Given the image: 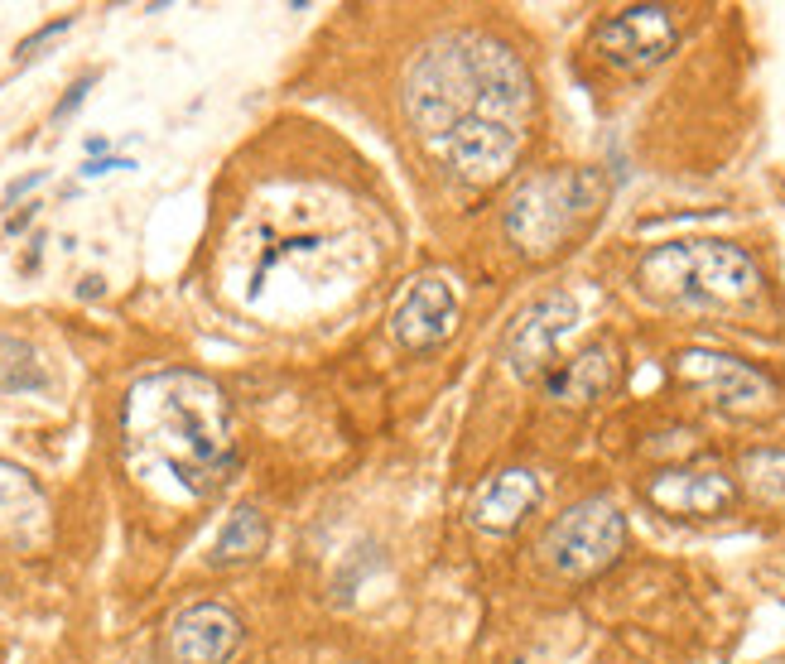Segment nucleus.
<instances>
[{
  "instance_id": "nucleus-1",
  "label": "nucleus",
  "mask_w": 785,
  "mask_h": 664,
  "mask_svg": "<svg viewBox=\"0 0 785 664\" xmlns=\"http://www.w3.org/2000/svg\"><path fill=\"white\" fill-rule=\"evenodd\" d=\"M126 443L135 457L174 476L183 496H212L232 476L227 395L198 371H155L126 395Z\"/></svg>"
},
{
  "instance_id": "nucleus-2",
  "label": "nucleus",
  "mask_w": 785,
  "mask_h": 664,
  "mask_svg": "<svg viewBox=\"0 0 785 664\" xmlns=\"http://www.w3.org/2000/svg\"><path fill=\"white\" fill-rule=\"evenodd\" d=\"M646 294L679 309H732L761 294V265L738 241L718 236H679V241L651 246L636 265Z\"/></svg>"
},
{
  "instance_id": "nucleus-3",
  "label": "nucleus",
  "mask_w": 785,
  "mask_h": 664,
  "mask_svg": "<svg viewBox=\"0 0 785 664\" xmlns=\"http://www.w3.org/2000/svg\"><path fill=\"white\" fill-rule=\"evenodd\" d=\"M607 183L597 169H544L531 174L506 202V241L525 255H554L584 221L603 208Z\"/></svg>"
},
{
  "instance_id": "nucleus-4",
  "label": "nucleus",
  "mask_w": 785,
  "mask_h": 664,
  "mask_svg": "<svg viewBox=\"0 0 785 664\" xmlns=\"http://www.w3.org/2000/svg\"><path fill=\"white\" fill-rule=\"evenodd\" d=\"M626 549V516L607 496H588L569 506L540 535V558L564 577H593L612 568Z\"/></svg>"
},
{
  "instance_id": "nucleus-5",
  "label": "nucleus",
  "mask_w": 785,
  "mask_h": 664,
  "mask_svg": "<svg viewBox=\"0 0 785 664\" xmlns=\"http://www.w3.org/2000/svg\"><path fill=\"white\" fill-rule=\"evenodd\" d=\"M468 58H472V82L477 97H482V116L487 121H501L516 130L535 107V82L525 73V63L516 48H506L497 39H482V34H468Z\"/></svg>"
},
{
  "instance_id": "nucleus-6",
  "label": "nucleus",
  "mask_w": 785,
  "mask_h": 664,
  "mask_svg": "<svg viewBox=\"0 0 785 664\" xmlns=\"http://www.w3.org/2000/svg\"><path fill=\"white\" fill-rule=\"evenodd\" d=\"M578 322V299L554 289V294H540L531 309H525L506 332V366L511 376L521 381H540L554 371V347L559 337Z\"/></svg>"
},
{
  "instance_id": "nucleus-7",
  "label": "nucleus",
  "mask_w": 785,
  "mask_h": 664,
  "mask_svg": "<svg viewBox=\"0 0 785 664\" xmlns=\"http://www.w3.org/2000/svg\"><path fill=\"white\" fill-rule=\"evenodd\" d=\"M675 371L685 376L689 385L708 390L713 400L723 404V410H766V404L776 400V381L757 371L752 362H742V356L732 352H713V347H689L675 356Z\"/></svg>"
},
{
  "instance_id": "nucleus-8",
  "label": "nucleus",
  "mask_w": 785,
  "mask_h": 664,
  "mask_svg": "<svg viewBox=\"0 0 785 664\" xmlns=\"http://www.w3.org/2000/svg\"><path fill=\"white\" fill-rule=\"evenodd\" d=\"M679 44V20L670 5H626L597 25V54L612 67H651Z\"/></svg>"
},
{
  "instance_id": "nucleus-9",
  "label": "nucleus",
  "mask_w": 785,
  "mask_h": 664,
  "mask_svg": "<svg viewBox=\"0 0 785 664\" xmlns=\"http://www.w3.org/2000/svg\"><path fill=\"white\" fill-rule=\"evenodd\" d=\"M434 149L468 183H497L521 155V130H511L501 121H487V116H468V121H458Z\"/></svg>"
},
{
  "instance_id": "nucleus-10",
  "label": "nucleus",
  "mask_w": 785,
  "mask_h": 664,
  "mask_svg": "<svg viewBox=\"0 0 785 664\" xmlns=\"http://www.w3.org/2000/svg\"><path fill=\"white\" fill-rule=\"evenodd\" d=\"M242 617L222 602H193L169 626V655L174 664H227L242 650Z\"/></svg>"
},
{
  "instance_id": "nucleus-11",
  "label": "nucleus",
  "mask_w": 785,
  "mask_h": 664,
  "mask_svg": "<svg viewBox=\"0 0 785 664\" xmlns=\"http://www.w3.org/2000/svg\"><path fill=\"white\" fill-rule=\"evenodd\" d=\"M646 501L670 516H718L738 501V486L718 467H670L646 482Z\"/></svg>"
},
{
  "instance_id": "nucleus-12",
  "label": "nucleus",
  "mask_w": 785,
  "mask_h": 664,
  "mask_svg": "<svg viewBox=\"0 0 785 664\" xmlns=\"http://www.w3.org/2000/svg\"><path fill=\"white\" fill-rule=\"evenodd\" d=\"M458 328V289L443 275H424L409 284V294L396 309V337L405 347H439Z\"/></svg>"
},
{
  "instance_id": "nucleus-13",
  "label": "nucleus",
  "mask_w": 785,
  "mask_h": 664,
  "mask_svg": "<svg viewBox=\"0 0 785 664\" xmlns=\"http://www.w3.org/2000/svg\"><path fill=\"white\" fill-rule=\"evenodd\" d=\"M535 506H540V476L531 467H511L482 486V496L472 506V520H477V530H487V535H506V530H516Z\"/></svg>"
},
{
  "instance_id": "nucleus-14",
  "label": "nucleus",
  "mask_w": 785,
  "mask_h": 664,
  "mask_svg": "<svg viewBox=\"0 0 785 664\" xmlns=\"http://www.w3.org/2000/svg\"><path fill=\"white\" fill-rule=\"evenodd\" d=\"M607 390H617V347L612 342H593L573 356V362L554 366L544 376V395L550 400H564V404H588V400H603Z\"/></svg>"
},
{
  "instance_id": "nucleus-15",
  "label": "nucleus",
  "mask_w": 785,
  "mask_h": 664,
  "mask_svg": "<svg viewBox=\"0 0 785 664\" xmlns=\"http://www.w3.org/2000/svg\"><path fill=\"white\" fill-rule=\"evenodd\" d=\"M44 491L39 482L15 467V463H0V535H29L44 525Z\"/></svg>"
},
{
  "instance_id": "nucleus-16",
  "label": "nucleus",
  "mask_w": 785,
  "mask_h": 664,
  "mask_svg": "<svg viewBox=\"0 0 785 664\" xmlns=\"http://www.w3.org/2000/svg\"><path fill=\"white\" fill-rule=\"evenodd\" d=\"M265 544H270V520L255 506H236L232 516H227V525L217 530V539H212V564L227 568V564L261 558Z\"/></svg>"
},
{
  "instance_id": "nucleus-17",
  "label": "nucleus",
  "mask_w": 785,
  "mask_h": 664,
  "mask_svg": "<svg viewBox=\"0 0 785 664\" xmlns=\"http://www.w3.org/2000/svg\"><path fill=\"white\" fill-rule=\"evenodd\" d=\"M48 385L54 376H48L39 347L15 332H0V395H39Z\"/></svg>"
},
{
  "instance_id": "nucleus-18",
  "label": "nucleus",
  "mask_w": 785,
  "mask_h": 664,
  "mask_svg": "<svg viewBox=\"0 0 785 664\" xmlns=\"http://www.w3.org/2000/svg\"><path fill=\"white\" fill-rule=\"evenodd\" d=\"M738 476L761 506H785V448H771V443L747 448L738 457Z\"/></svg>"
},
{
  "instance_id": "nucleus-19",
  "label": "nucleus",
  "mask_w": 785,
  "mask_h": 664,
  "mask_svg": "<svg viewBox=\"0 0 785 664\" xmlns=\"http://www.w3.org/2000/svg\"><path fill=\"white\" fill-rule=\"evenodd\" d=\"M67 29H73V15H58V20H48V25H39V29L29 34V39H20V48H15V63H34V58H39L44 48L54 44L58 34H67Z\"/></svg>"
},
{
  "instance_id": "nucleus-20",
  "label": "nucleus",
  "mask_w": 785,
  "mask_h": 664,
  "mask_svg": "<svg viewBox=\"0 0 785 664\" xmlns=\"http://www.w3.org/2000/svg\"><path fill=\"white\" fill-rule=\"evenodd\" d=\"M92 82H97V73H82V77L73 82V87L63 92V101H58V107H54V121H58V126H63V121H67V116H73L77 107H82V101H88V92H92Z\"/></svg>"
},
{
  "instance_id": "nucleus-21",
  "label": "nucleus",
  "mask_w": 785,
  "mask_h": 664,
  "mask_svg": "<svg viewBox=\"0 0 785 664\" xmlns=\"http://www.w3.org/2000/svg\"><path fill=\"white\" fill-rule=\"evenodd\" d=\"M116 169H135V164L130 159H116V155H101V159L82 164V179H101V174H116Z\"/></svg>"
},
{
  "instance_id": "nucleus-22",
  "label": "nucleus",
  "mask_w": 785,
  "mask_h": 664,
  "mask_svg": "<svg viewBox=\"0 0 785 664\" xmlns=\"http://www.w3.org/2000/svg\"><path fill=\"white\" fill-rule=\"evenodd\" d=\"M44 179H48V169H34V174H25V179H15L10 189H5V202H20L25 193H34V189H39Z\"/></svg>"
},
{
  "instance_id": "nucleus-23",
  "label": "nucleus",
  "mask_w": 785,
  "mask_h": 664,
  "mask_svg": "<svg viewBox=\"0 0 785 664\" xmlns=\"http://www.w3.org/2000/svg\"><path fill=\"white\" fill-rule=\"evenodd\" d=\"M101 294H107V280H101V275H88L77 284V299H101Z\"/></svg>"
},
{
  "instance_id": "nucleus-24",
  "label": "nucleus",
  "mask_w": 785,
  "mask_h": 664,
  "mask_svg": "<svg viewBox=\"0 0 785 664\" xmlns=\"http://www.w3.org/2000/svg\"><path fill=\"white\" fill-rule=\"evenodd\" d=\"M29 221H34V208H25L20 217H10V227H5V231L15 236V231H25V227H29Z\"/></svg>"
}]
</instances>
